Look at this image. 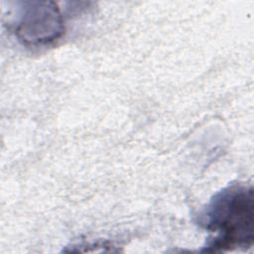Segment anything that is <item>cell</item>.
Listing matches in <instances>:
<instances>
[{
	"mask_svg": "<svg viewBox=\"0 0 254 254\" xmlns=\"http://www.w3.org/2000/svg\"><path fill=\"white\" fill-rule=\"evenodd\" d=\"M199 224L210 235L207 252L252 246L254 240V196L251 186L233 184L216 192L199 214Z\"/></svg>",
	"mask_w": 254,
	"mask_h": 254,
	"instance_id": "obj_1",
	"label": "cell"
},
{
	"mask_svg": "<svg viewBox=\"0 0 254 254\" xmlns=\"http://www.w3.org/2000/svg\"><path fill=\"white\" fill-rule=\"evenodd\" d=\"M15 24V35L25 45H49L64 32V18L53 1H24Z\"/></svg>",
	"mask_w": 254,
	"mask_h": 254,
	"instance_id": "obj_2",
	"label": "cell"
}]
</instances>
